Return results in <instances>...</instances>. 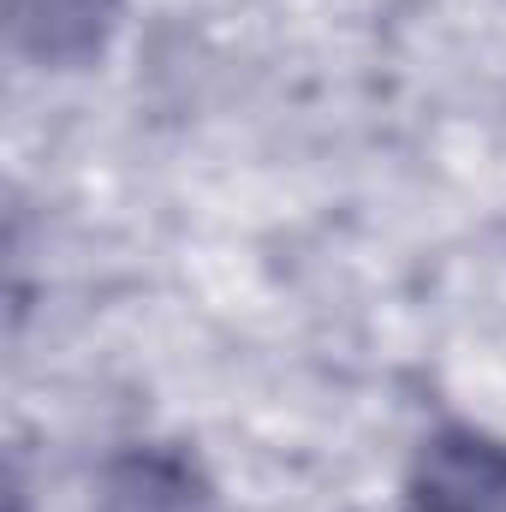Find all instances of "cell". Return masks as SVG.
Instances as JSON below:
<instances>
[{
	"mask_svg": "<svg viewBox=\"0 0 506 512\" xmlns=\"http://www.w3.org/2000/svg\"><path fill=\"white\" fill-rule=\"evenodd\" d=\"M120 0H6V36L30 66L78 72L108 54Z\"/></svg>",
	"mask_w": 506,
	"mask_h": 512,
	"instance_id": "cell-3",
	"label": "cell"
},
{
	"mask_svg": "<svg viewBox=\"0 0 506 512\" xmlns=\"http://www.w3.org/2000/svg\"><path fill=\"white\" fill-rule=\"evenodd\" d=\"M96 512H221L215 477L179 441L120 447L96 477Z\"/></svg>",
	"mask_w": 506,
	"mask_h": 512,
	"instance_id": "cell-2",
	"label": "cell"
},
{
	"mask_svg": "<svg viewBox=\"0 0 506 512\" xmlns=\"http://www.w3.org/2000/svg\"><path fill=\"white\" fill-rule=\"evenodd\" d=\"M399 512H506V441L477 423H441L405 471Z\"/></svg>",
	"mask_w": 506,
	"mask_h": 512,
	"instance_id": "cell-1",
	"label": "cell"
}]
</instances>
